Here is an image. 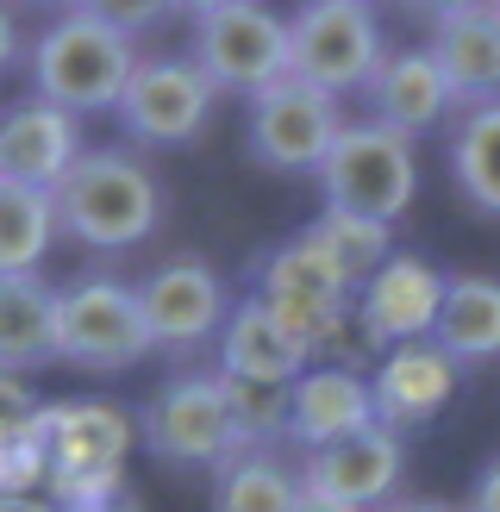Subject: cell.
Returning a JSON list of instances; mask_svg holds the SVG:
<instances>
[{"mask_svg": "<svg viewBox=\"0 0 500 512\" xmlns=\"http://www.w3.org/2000/svg\"><path fill=\"white\" fill-rule=\"evenodd\" d=\"M450 175H457L469 207L500 213V100L469 107L463 125L450 132Z\"/></svg>", "mask_w": 500, "mask_h": 512, "instance_id": "d4e9b609", "label": "cell"}, {"mask_svg": "<svg viewBox=\"0 0 500 512\" xmlns=\"http://www.w3.org/2000/svg\"><path fill=\"white\" fill-rule=\"evenodd\" d=\"M219 394H225V413H232L244 450H269V438H288V388L219 375Z\"/></svg>", "mask_w": 500, "mask_h": 512, "instance_id": "4316f807", "label": "cell"}, {"mask_svg": "<svg viewBox=\"0 0 500 512\" xmlns=\"http://www.w3.org/2000/svg\"><path fill=\"white\" fill-rule=\"evenodd\" d=\"M19 63V19L13 7H0V69H13Z\"/></svg>", "mask_w": 500, "mask_h": 512, "instance_id": "4dcf8cb0", "label": "cell"}, {"mask_svg": "<svg viewBox=\"0 0 500 512\" xmlns=\"http://www.w3.org/2000/svg\"><path fill=\"white\" fill-rule=\"evenodd\" d=\"M0 512H57V506L38 500V494H25V500H0Z\"/></svg>", "mask_w": 500, "mask_h": 512, "instance_id": "d6a6232c", "label": "cell"}, {"mask_svg": "<svg viewBox=\"0 0 500 512\" xmlns=\"http://www.w3.org/2000/svg\"><path fill=\"white\" fill-rule=\"evenodd\" d=\"M307 369H313V350L300 344V338H288V331L269 319V306L238 300L232 313H225V331H219V375L263 381V388H294Z\"/></svg>", "mask_w": 500, "mask_h": 512, "instance_id": "d6986e66", "label": "cell"}, {"mask_svg": "<svg viewBox=\"0 0 500 512\" xmlns=\"http://www.w3.org/2000/svg\"><path fill=\"white\" fill-rule=\"evenodd\" d=\"M44 494V444L32 431H0V500Z\"/></svg>", "mask_w": 500, "mask_h": 512, "instance_id": "83f0119b", "label": "cell"}, {"mask_svg": "<svg viewBox=\"0 0 500 512\" xmlns=\"http://www.w3.org/2000/svg\"><path fill=\"white\" fill-rule=\"evenodd\" d=\"M38 413H44V400L19 375H0V431H32Z\"/></svg>", "mask_w": 500, "mask_h": 512, "instance_id": "f1b7e54d", "label": "cell"}, {"mask_svg": "<svg viewBox=\"0 0 500 512\" xmlns=\"http://www.w3.org/2000/svg\"><path fill=\"white\" fill-rule=\"evenodd\" d=\"M369 107H375V125H388L400 138H419L432 125H444L457 94H450L444 69L432 63V50H394L369 82Z\"/></svg>", "mask_w": 500, "mask_h": 512, "instance_id": "ffe728a7", "label": "cell"}, {"mask_svg": "<svg viewBox=\"0 0 500 512\" xmlns=\"http://www.w3.org/2000/svg\"><path fill=\"white\" fill-rule=\"evenodd\" d=\"M313 238L332 250V263H338L350 281H357V288H363V281L394 256L388 225H375V219H350V213H319V219H313Z\"/></svg>", "mask_w": 500, "mask_h": 512, "instance_id": "484cf974", "label": "cell"}, {"mask_svg": "<svg viewBox=\"0 0 500 512\" xmlns=\"http://www.w3.org/2000/svg\"><path fill=\"white\" fill-rule=\"evenodd\" d=\"M38 444H44V494L57 512L94 506L125 481V450H132V425L125 413L100 400H63L38 413Z\"/></svg>", "mask_w": 500, "mask_h": 512, "instance_id": "277c9868", "label": "cell"}, {"mask_svg": "<svg viewBox=\"0 0 500 512\" xmlns=\"http://www.w3.org/2000/svg\"><path fill=\"white\" fill-rule=\"evenodd\" d=\"M138 438L150 456H163L175 469H219L244 450L238 444V425L225 413V394H219V375H175L163 381L157 394L144 400L138 413Z\"/></svg>", "mask_w": 500, "mask_h": 512, "instance_id": "9c48e42d", "label": "cell"}, {"mask_svg": "<svg viewBox=\"0 0 500 512\" xmlns=\"http://www.w3.org/2000/svg\"><path fill=\"white\" fill-rule=\"evenodd\" d=\"M294 512H350V506H338V500H319V494H300V506Z\"/></svg>", "mask_w": 500, "mask_h": 512, "instance_id": "836d02e7", "label": "cell"}, {"mask_svg": "<svg viewBox=\"0 0 500 512\" xmlns=\"http://www.w3.org/2000/svg\"><path fill=\"white\" fill-rule=\"evenodd\" d=\"M57 363V288L38 275H0V375H32Z\"/></svg>", "mask_w": 500, "mask_h": 512, "instance_id": "44dd1931", "label": "cell"}, {"mask_svg": "<svg viewBox=\"0 0 500 512\" xmlns=\"http://www.w3.org/2000/svg\"><path fill=\"white\" fill-rule=\"evenodd\" d=\"M400 475H407V444H400V431L369 425V431H357V438H344V444L307 450V463H300V494L338 500L350 512H382V506H394Z\"/></svg>", "mask_w": 500, "mask_h": 512, "instance_id": "5bb4252c", "label": "cell"}, {"mask_svg": "<svg viewBox=\"0 0 500 512\" xmlns=\"http://www.w3.org/2000/svg\"><path fill=\"white\" fill-rule=\"evenodd\" d=\"M82 163V125L50 100H19L0 113V182L44 188L57 194V182Z\"/></svg>", "mask_w": 500, "mask_h": 512, "instance_id": "9a60e30c", "label": "cell"}, {"mask_svg": "<svg viewBox=\"0 0 500 512\" xmlns=\"http://www.w3.org/2000/svg\"><path fill=\"white\" fill-rule=\"evenodd\" d=\"M250 300L269 306V319L307 350H338L350 319H357V281L332 263V250L313 238V225L257 263V294Z\"/></svg>", "mask_w": 500, "mask_h": 512, "instance_id": "3957f363", "label": "cell"}, {"mask_svg": "<svg viewBox=\"0 0 500 512\" xmlns=\"http://www.w3.org/2000/svg\"><path fill=\"white\" fill-rule=\"evenodd\" d=\"M138 313L150 331V350H200L219 344L225 331V281L200 256H175V263L150 269L138 281Z\"/></svg>", "mask_w": 500, "mask_h": 512, "instance_id": "7c38bea8", "label": "cell"}, {"mask_svg": "<svg viewBox=\"0 0 500 512\" xmlns=\"http://www.w3.org/2000/svg\"><path fill=\"white\" fill-rule=\"evenodd\" d=\"M425 50L444 69L457 107L500 100V7H438Z\"/></svg>", "mask_w": 500, "mask_h": 512, "instance_id": "2e32d148", "label": "cell"}, {"mask_svg": "<svg viewBox=\"0 0 500 512\" xmlns=\"http://www.w3.org/2000/svg\"><path fill=\"white\" fill-rule=\"evenodd\" d=\"M57 232L88 250H138L163 225V188L125 150H82L57 182Z\"/></svg>", "mask_w": 500, "mask_h": 512, "instance_id": "7a4b0ae2", "label": "cell"}, {"mask_svg": "<svg viewBox=\"0 0 500 512\" xmlns=\"http://www.w3.org/2000/svg\"><path fill=\"white\" fill-rule=\"evenodd\" d=\"M344 132V113L332 94H319L307 82H275L250 100V119H244V144H250V163H263L275 175H319V163L332 157V144Z\"/></svg>", "mask_w": 500, "mask_h": 512, "instance_id": "30bf717a", "label": "cell"}, {"mask_svg": "<svg viewBox=\"0 0 500 512\" xmlns=\"http://www.w3.org/2000/svg\"><path fill=\"white\" fill-rule=\"evenodd\" d=\"M150 356V331L138 313V288L113 275L57 288V363H75L88 375H119Z\"/></svg>", "mask_w": 500, "mask_h": 512, "instance_id": "ba28073f", "label": "cell"}, {"mask_svg": "<svg viewBox=\"0 0 500 512\" xmlns=\"http://www.w3.org/2000/svg\"><path fill=\"white\" fill-rule=\"evenodd\" d=\"M382 512H450V506H438V500H394V506H382Z\"/></svg>", "mask_w": 500, "mask_h": 512, "instance_id": "e575fe53", "label": "cell"}, {"mask_svg": "<svg viewBox=\"0 0 500 512\" xmlns=\"http://www.w3.org/2000/svg\"><path fill=\"white\" fill-rule=\"evenodd\" d=\"M388 63L382 19L363 0H313V7L288 13V75L319 94H350L369 88L375 69Z\"/></svg>", "mask_w": 500, "mask_h": 512, "instance_id": "52a82bcc", "label": "cell"}, {"mask_svg": "<svg viewBox=\"0 0 500 512\" xmlns=\"http://www.w3.org/2000/svg\"><path fill=\"white\" fill-rule=\"evenodd\" d=\"M75 512H144V506H138V494H132V488H119V494L94 500V506H75Z\"/></svg>", "mask_w": 500, "mask_h": 512, "instance_id": "1f68e13d", "label": "cell"}, {"mask_svg": "<svg viewBox=\"0 0 500 512\" xmlns=\"http://www.w3.org/2000/svg\"><path fill=\"white\" fill-rule=\"evenodd\" d=\"M375 425V394L357 369L344 363H325V369H307L288 388V438L307 444V450H325V444H344L357 431Z\"/></svg>", "mask_w": 500, "mask_h": 512, "instance_id": "ac0fdd59", "label": "cell"}, {"mask_svg": "<svg viewBox=\"0 0 500 512\" xmlns=\"http://www.w3.org/2000/svg\"><path fill=\"white\" fill-rule=\"evenodd\" d=\"M419 188V163H413V138L388 132V125H344L332 157L319 163V194L325 213H350V219H375L394 225L407 213V200Z\"/></svg>", "mask_w": 500, "mask_h": 512, "instance_id": "8992f818", "label": "cell"}, {"mask_svg": "<svg viewBox=\"0 0 500 512\" xmlns=\"http://www.w3.org/2000/svg\"><path fill=\"white\" fill-rule=\"evenodd\" d=\"M469 512H500V456L475 475V494H469Z\"/></svg>", "mask_w": 500, "mask_h": 512, "instance_id": "f546056e", "label": "cell"}, {"mask_svg": "<svg viewBox=\"0 0 500 512\" xmlns=\"http://www.w3.org/2000/svg\"><path fill=\"white\" fill-rule=\"evenodd\" d=\"M432 344H438L457 369L500 356V281H494V275H450Z\"/></svg>", "mask_w": 500, "mask_h": 512, "instance_id": "7402d4cb", "label": "cell"}, {"mask_svg": "<svg viewBox=\"0 0 500 512\" xmlns=\"http://www.w3.org/2000/svg\"><path fill=\"white\" fill-rule=\"evenodd\" d=\"M300 475L275 450H238L213 469V512H294Z\"/></svg>", "mask_w": 500, "mask_h": 512, "instance_id": "603a6c76", "label": "cell"}, {"mask_svg": "<svg viewBox=\"0 0 500 512\" xmlns=\"http://www.w3.org/2000/svg\"><path fill=\"white\" fill-rule=\"evenodd\" d=\"M138 63V38H125L107 7H63L32 38V100H50L69 119L113 113Z\"/></svg>", "mask_w": 500, "mask_h": 512, "instance_id": "6da1fadb", "label": "cell"}, {"mask_svg": "<svg viewBox=\"0 0 500 512\" xmlns=\"http://www.w3.org/2000/svg\"><path fill=\"white\" fill-rule=\"evenodd\" d=\"M375 394V425L388 431H413V425H432L450 394H457V363L425 338V344H400L382 356V369L369 381Z\"/></svg>", "mask_w": 500, "mask_h": 512, "instance_id": "e0dca14e", "label": "cell"}, {"mask_svg": "<svg viewBox=\"0 0 500 512\" xmlns=\"http://www.w3.org/2000/svg\"><path fill=\"white\" fill-rule=\"evenodd\" d=\"M444 288L450 281L425 263V256H388V263L357 288V338L369 350L425 344L438 331Z\"/></svg>", "mask_w": 500, "mask_h": 512, "instance_id": "4fadbf2b", "label": "cell"}, {"mask_svg": "<svg viewBox=\"0 0 500 512\" xmlns=\"http://www.w3.org/2000/svg\"><path fill=\"white\" fill-rule=\"evenodd\" d=\"M188 63L219 94L257 100L263 88L288 82V19L257 0H207L188 13Z\"/></svg>", "mask_w": 500, "mask_h": 512, "instance_id": "5b68a950", "label": "cell"}, {"mask_svg": "<svg viewBox=\"0 0 500 512\" xmlns=\"http://www.w3.org/2000/svg\"><path fill=\"white\" fill-rule=\"evenodd\" d=\"M213 100H219V88L188 57H144L138 75L125 82V100L113 107V119L132 144L175 150V144H194L207 132Z\"/></svg>", "mask_w": 500, "mask_h": 512, "instance_id": "8fae6325", "label": "cell"}, {"mask_svg": "<svg viewBox=\"0 0 500 512\" xmlns=\"http://www.w3.org/2000/svg\"><path fill=\"white\" fill-rule=\"evenodd\" d=\"M50 244H57V200L44 188L0 182V275H38Z\"/></svg>", "mask_w": 500, "mask_h": 512, "instance_id": "cb8c5ba5", "label": "cell"}]
</instances>
